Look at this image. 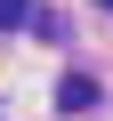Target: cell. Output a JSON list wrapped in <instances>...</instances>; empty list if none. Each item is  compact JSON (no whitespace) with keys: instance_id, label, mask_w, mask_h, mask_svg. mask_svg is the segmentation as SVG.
I'll return each instance as SVG.
<instances>
[{"instance_id":"obj_1","label":"cell","mask_w":113,"mask_h":121,"mask_svg":"<svg viewBox=\"0 0 113 121\" xmlns=\"http://www.w3.org/2000/svg\"><path fill=\"white\" fill-rule=\"evenodd\" d=\"M97 97H105V89H97L89 73H65V81H56V105H65V113H89Z\"/></svg>"},{"instance_id":"obj_2","label":"cell","mask_w":113,"mask_h":121,"mask_svg":"<svg viewBox=\"0 0 113 121\" xmlns=\"http://www.w3.org/2000/svg\"><path fill=\"white\" fill-rule=\"evenodd\" d=\"M16 16H32V0H0V24H16Z\"/></svg>"},{"instance_id":"obj_3","label":"cell","mask_w":113,"mask_h":121,"mask_svg":"<svg viewBox=\"0 0 113 121\" xmlns=\"http://www.w3.org/2000/svg\"><path fill=\"white\" fill-rule=\"evenodd\" d=\"M97 8H113V0H97Z\"/></svg>"}]
</instances>
